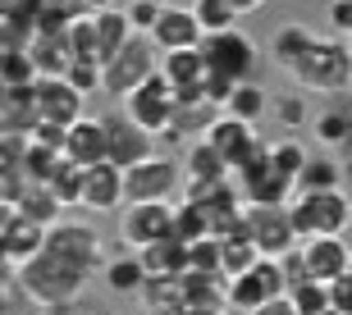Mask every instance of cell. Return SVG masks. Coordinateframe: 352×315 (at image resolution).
I'll use <instances>...</instances> for the list:
<instances>
[{
    "instance_id": "cell-40",
    "label": "cell",
    "mask_w": 352,
    "mask_h": 315,
    "mask_svg": "<svg viewBox=\"0 0 352 315\" xmlns=\"http://www.w3.org/2000/svg\"><path fill=\"white\" fill-rule=\"evenodd\" d=\"M188 10L197 14V23H201V32L206 37H215V32H229V27H238V14L224 5V0H188Z\"/></svg>"
},
{
    "instance_id": "cell-28",
    "label": "cell",
    "mask_w": 352,
    "mask_h": 315,
    "mask_svg": "<svg viewBox=\"0 0 352 315\" xmlns=\"http://www.w3.org/2000/svg\"><path fill=\"white\" fill-rule=\"evenodd\" d=\"M41 251H46V229H41V224H28V220H14V229L5 233V242H0V256H10L14 265L37 261Z\"/></svg>"
},
{
    "instance_id": "cell-8",
    "label": "cell",
    "mask_w": 352,
    "mask_h": 315,
    "mask_svg": "<svg viewBox=\"0 0 352 315\" xmlns=\"http://www.w3.org/2000/svg\"><path fill=\"white\" fill-rule=\"evenodd\" d=\"M124 115H129L138 128H146V132H151V137L160 142V137L174 128V115H179V96H174V87L156 73V78H146L142 87H138V92L124 101Z\"/></svg>"
},
{
    "instance_id": "cell-60",
    "label": "cell",
    "mask_w": 352,
    "mask_h": 315,
    "mask_svg": "<svg viewBox=\"0 0 352 315\" xmlns=\"http://www.w3.org/2000/svg\"><path fill=\"white\" fill-rule=\"evenodd\" d=\"M348 279H352V256H348Z\"/></svg>"
},
{
    "instance_id": "cell-11",
    "label": "cell",
    "mask_w": 352,
    "mask_h": 315,
    "mask_svg": "<svg viewBox=\"0 0 352 315\" xmlns=\"http://www.w3.org/2000/svg\"><path fill=\"white\" fill-rule=\"evenodd\" d=\"M248 237L256 242L261 256H274V261L302 247L288 206H248Z\"/></svg>"
},
{
    "instance_id": "cell-22",
    "label": "cell",
    "mask_w": 352,
    "mask_h": 315,
    "mask_svg": "<svg viewBox=\"0 0 352 315\" xmlns=\"http://www.w3.org/2000/svg\"><path fill=\"white\" fill-rule=\"evenodd\" d=\"M14 210H19V220L41 224V229L60 224V215H65V206L55 201V192L46 183H23L19 192H14Z\"/></svg>"
},
{
    "instance_id": "cell-53",
    "label": "cell",
    "mask_w": 352,
    "mask_h": 315,
    "mask_svg": "<svg viewBox=\"0 0 352 315\" xmlns=\"http://www.w3.org/2000/svg\"><path fill=\"white\" fill-rule=\"evenodd\" d=\"M14 220H19V210H14V201H0V242H5V233L14 229Z\"/></svg>"
},
{
    "instance_id": "cell-2",
    "label": "cell",
    "mask_w": 352,
    "mask_h": 315,
    "mask_svg": "<svg viewBox=\"0 0 352 315\" xmlns=\"http://www.w3.org/2000/svg\"><path fill=\"white\" fill-rule=\"evenodd\" d=\"M87 279L82 270H74V265L55 261V256H46L41 251L37 261L19 265V292H23L32 306H41V311H74V306L87 297Z\"/></svg>"
},
{
    "instance_id": "cell-35",
    "label": "cell",
    "mask_w": 352,
    "mask_h": 315,
    "mask_svg": "<svg viewBox=\"0 0 352 315\" xmlns=\"http://www.w3.org/2000/svg\"><path fill=\"white\" fill-rule=\"evenodd\" d=\"M220 270L224 279H238V275H248L252 265L261 261V251H256V242H252L248 233H238V237H220Z\"/></svg>"
},
{
    "instance_id": "cell-20",
    "label": "cell",
    "mask_w": 352,
    "mask_h": 315,
    "mask_svg": "<svg viewBox=\"0 0 352 315\" xmlns=\"http://www.w3.org/2000/svg\"><path fill=\"white\" fill-rule=\"evenodd\" d=\"M183 306L192 315H224L229 311V279L224 275H183Z\"/></svg>"
},
{
    "instance_id": "cell-32",
    "label": "cell",
    "mask_w": 352,
    "mask_h": 315,
    "mask_svg": "<svg viewBox=\"0 0 352 315\" xmlns=\"http://www.w3.org/2000/svg\"><path fill=\"white\" fill-rule=\"evenodd\" d=\"M311 137L316 146H348L352 142V110H343V105H329V110H320V115H311Z\"/></svg>"
},
{
    "instance_id": "cell-42",
    "label": "cell",
    "mask_w": 352,
    "mask_h": 315,
    "mask_svg": "<svg viewBox=\"0 0 352 315\" xmlns=\"http://www.w3.org/2000/svg\"><path fill=\"white\" fill-rule=\"evenodd\" d=\"M82 174H87V170H78L74 160H65V165L55 170V178H51V183H46V187H51V192H55V201H60V206H65V210L82 206Z\"/></svg>"
},
{
    "instance_id": "cell-52",
    "label": "cell",
    "mask_w": 352,
    "mask_h": 315,
    "mask_svg": "<svg viewBox=\"0 0 352 315\" xmlns=\"http://www.w3.org/2000/svg\"><path fill=\"white\" fill-rule=\"evenodd\" d=\"M19 288V265L10 256H0V292H14Z\"/></svg>"
},
{
    "instance_id": "cell-14",
    "label": "cell",
    "mask_w": 352,
    "mask_h": 315,
    "mask_svg": "<svg viewBox=\"0 0 352 315\" xmlns=\"http://www.w3.org/2000/svg\"><path fill=\"white\" fill-rule=\"evenodd\" d=\"M105 137H110V165H119V170H133V165H142V160L156 156V137L146 128H138L124 110L119 115H105Z\"/></svg>"
},
{
    "instance_id": "cell-51",
    "label": "cell",
    "mask_w": 352,
    "mask_h": 315,
    "mask_svg": "<svg viewBox=\"0 0 352 315\" xmlns=\"http://www.w3.org/2000/svg\"><path fill=\"white\" fill-rule=\"evenodd\" d=\"M252 315H298V306H293V297H270V302L256 306Z\"/></svg>"
},
{
    "instance_id": "cell-46",
    "label": "cell",
    "mask_w": 352,
    "mask_h": 315,
    "mask_svg": "<svg viewBox=\"0 0 352 315\" xmlns=\"http://www.w3.org/2000/svg\"><path fill=\"white\" fill-rule=\"evenodd\" d=\"M288 297H293V306H298V315L325 311V306H329V283H311V279H307V283H298V288L288 292Z\"/></svg>"
},
{
    "instance_id": "cell-48",
    "label": "cell",
    "mask_w": 352,
    "mask_h": 315,
    "mask_svg": "<svg viewBox=\"0 0 352 315\" xmlns=\"http://www.w3.org/2000/svg\"><path fill=\"white\" fill-rule=\"evenodd\" d=\"M325 23L348 41L352 37V0H329V5H325Z\"/></svg>"
},
{
    "instance_id": "cell-37",
    "label": "cell",
    "mask_w": 352,
    "mask_h": 315,
    "mask_svg": "<svg viewBox=\"0 0 352 315\" xmlns=\"http://www.w3.org/2000/svg\"><path fill=\"white\" fill-rule=\"evenodd\" d=\"M174 237H179L183 247H192V242L210 237V220H206V210L192 206V201H179V206H174Z\"/></svg>"
},
{
    "instance_id": "cell-19",
    "label": "cell",
    "mask_w": 352,
    "mask_h": 315,
    "mask_svg": "<svg viewBox=\"0 0 352 315\" xmlns=\"http://www.w3.org/2000/svg\"><path fill=\"white\" fill-rule=\"evenodd\" d=\"M124 206V170L119 165H91L82 174V210L91 215H110V210Z\"/></svg>"
},
{
    "instance_id": "cell-55",
    "label": "cell",
    "mask_w": 352,
    "mask_h": 315,
    "mask_svg": "<svg viewBox=\"0 0 352 315\" xmlns=\"http://www.w3.org/2000/svg\"><path fill=\"white\" fill-rule=\"evenodd\" d=\"M82 5H87L91 14H101V10H119V5H124V0H82Z\"/></svg>"
},
{
    "instance_id": "cell-34",
    "label": "cell",
    "mask_w": 352,
    "mask_h": 315,
    "mask_svg": "<svg viewBox=\"0 0 352 315\" xmlns=\"http://www.w3.org/2000/svg\"><path fill=\"white\" fill-rule=\"evenodd\" d=\"M270 119L284 132H298L311 124V110H307V92H274L270 96Z\"/></svg>"
},
{
    "instance_id": "cell-62",
    "label": "cell",
    "mask_w": 352,
    "mask_h": 315,
    "mask_svg": "<svg viewBox=\"0 0 352 315\" xmlns=\"http://www.w3.org/2000/svg\"><path fill=\"white\" fill-rule=\"evenodd\" d=\"M124 5H129V0H124Z\"/></svg>"
},
{
    "instance_id": "cell-18",
    "label": "cell",
    "mask_w": 352,
    "mask_h": 315,
    "mask_svg": "<svg viewBox=\"0 0 352 315\" xmlns=\"http://www.w3.org/2000/svg\"><path fill=\"white\" fill-rule=\"evenodd\" d=\"M65 160H74L78 170H91V165H105V160H110L105 119L87 115V119H78V124L65 132Z\"/></svg>"
},
{
    "instance_id": "cell-24",
    "label": "cell",
    "mask_w": 352,
    "mask_h": 315,
    "mask_svg": "<svg viewBox=\"0 0 352 315\" xmlns=\"http://www.w3.org/2000/svg\"><path fill=\"white\" fill-rule=\"evenodd\" d=\"M133 37H138V32H133L124 5H119V10H101V14H96V51H101V69L110 65V60H115Z\"/></svg>"
},
{
    "instance_id": "cell-21",
    "label": "cell",
    "mask_w": 352,
    "mask_h": 315,
    "mask_svg": "<svg viewBox=\"0 0 352 315\" xmlns=\"http://www.w3.org/2000/svg\"><path fill=\"white\" fill-rule=\"evenodd\" d=\"M37 124L41 115H37V92L32 87H0V132L28 137Z\"/></svg>"
},
{
    "instance_id": "cell-54",
    "label": "cell",
    "mask_w": 352,
    "mask_h": 315,
    "mask_svg": "<svg viewBox=\"0 0 352 315\" xmlns=\"http://www.w3.org/2000/svg\"><path fill=\"white\" fill-rule=\"evenodd\" d=\"M229 10L238 14V19H248V14H256V10H265V0H224Z\"/></svg>"
},
{
    "instance_id": "cell-36",
    "label": "cell",
    "mask_w": 352,
    "mask_h": 315,
    "mask_svg": "<svg viewBox=\"0 0 352 315\" xmlns=\"http://www.w3.org/2000/svg\"><path fill=\"white\" fill-rule=\"evenodd\" d=\"M265 151H270V170L279 174V178H288V183L298 187V174L307 170V160H311V151H307L302 142H293V137H284V142H270Z\"/></svg>"
},
{
    "instance_id": "cell-13",
    "label": "cell",
    "mask_w": 352,
    "mask_h": 315,
    "mask_svg": "<svg viewBox=\"0 0 352 315\" xmlns=\"http://www.w3.org/2000/svg\"><path fill=\"white\" fill-rule=\"evenodd\" d=\"M37 115L55 128H74L78 119H87V96L69 78H37Z\"/></svg>"
},
{
    "instance_id": "cell-41",
    "label": "cell",
    "mask_w": 352,
    "mask_h": 315,
    "mask_svg": "<svg viewBox=\"0 0 352 315\" xmlns=\"http://www.w3.org/2000/svg\"><path fill=\"white\" fill-rule=\"evenodd\" d=\"M69 55L74 60H91V65H101V51H96V14H82L69 23Z\"/></svg>"
},
{
    "instance_id": "cell-4",
    "label": "cell",
    "mask_w": 352,
    "mask_h": 315,
    "mask_svg": "<svg viewBox=\"0 0 352 315\" xmlns=\"http://www.w3.org/2000/svg\"><path fill=\"white\" fill-rule=\"evenodd\" d=\"M46 256H55V261L74 265V270H82V275H101L105 270V237L101 229L91 220H60L46 229Z\"/></svg>"
},
{
    "instance_id": "cell-27",
    "label": "cell",
    "mask_w": 352,
    "mask_h": 315,
    "mask_svg": "<svg viewBox=\"0 0 352 315\" xmlns=\"http://www.w3.org/2000/svg\"><path fill=\"white\" fill-rule=\"evenodd\" d=\"M101 279H105V288L110 292H129V297H138V292L146 288V265H142V256L138 251H129V256H110L105 261V270H101Z\"/></svg>"
},
{
    "instance_id": "cell-17",
    "label": "cell",
    "mask_w": 352,
    "mask_h": 315,
    "mask_svg": "<svg viewBox=\"0 0 352 315\" xmlns=\"http://www.w3.org/2000/svg\"><path fill=\"white\" fill-rule=\"evenodd\" d=\"M302 256V270L311 283H334V279L348 275V256L352 251L343 247V237H307L298 247Z\"/></svg>"
},
{
    "instance_id": "cell-16",
    "label": "cell",
    "mask_w": 352,
    "mask_h": 315,
    "mask_svg": "<svg viewBox=\"0 0 352 315\" xmlns=\"http://www.w3.org/2000/svg\"><path fill=\"white\" fill-rule=\"evenodd\" d=\"M160 78L174 87L179 101H206V60H201V46L197 51H170L160 55Z\"/></svg>"
},
{
    "instance_id": "cell-9",
    "label": "cell",
    "mask_w": 352,
    "mask_h": 315,
    "mask_svg": "<svg viewBox=\"0 0 352 315\" xmlns=\"http://www.w3.org/2000/svg\"><path fill=\"white\" fill-rule=\"evenodd\" d=\"M165 237H174V201H138V206H124L119 242L129 251L156 247Z\"/></svg>"
},
{
    "instance_id": "cell-59",
    "label": "cell",
    "mask_w": 352,
    "mask_h": 315,
    "mask_svg": "<svg viewBox=\"0 0 352 315\" xmlns=\"http://www.w3.org/2000/svg\"><path fill=\"white\" fill-rule=\"evenodd\" d=\"M311 315H339V311H334V306H325V311H311Z\"/></svg>"
},
{
    "instance_id": "cell-15",
    "label": "cell",
    "mask_w": 352,
    "mask_h": 315,
    "mask_svg": "<svg viewBox=\"0 0 352 315\" xmlns=\"http://www.w3.org/2000/svg\"><path fill=\"white\" fill-rule=\"evenodd\" d=\"M151 41H156L160 55L197 51V46L206 41V32H201V23H197V14L188 10V5H165L160 19H156V27H151Z\"/></svg>"
},
{
    "instance_id": "cell-49",
    "label": "cell",
    "mask_w": 352,
    "mask_h": 315,
    "mask_svg": "<svg viewBox=\"0 0 352 315\" xmlns=\"http://www.w3.org/2000/svg\"><path fill=\"white\" fill-rule=\"evenodd\" d=\"M65 132H69V128H55V124H46V119H41L37 128L28 132V142H37V146H55V151H65Z\"/></svg>"
},
{
    "instance_id": "cell-5",
    "label": "cell",
    "mask_w": 352,
    "mask_h": 315,
    "mask_svg": "<svg viewBox=\"0 0 352 315\" xmlns=\"http://www.w3.org/2000/svg\"><path fill=\"white\" fill-rule=\"evenodd\" d=\"M201 60H206V73L210 78H224V82H252L256 78V65H261V51L256 41L243 32V27H229V32H215V37L201 41Z\"/></svg>"
},
{
    "instance_id": "cell-50",
    "label": "cell",
    "mask_w": 352,
    "mask_h": 315,
    "mask_svg": "<svg viewBox=\"0 0 352 315\" xmlns=\"http://www.w3.org/2000/svg\"><path fill=\"white\" fill-rule=\"evenodd\" d=\"M329 306H334L339 315H352V279L348 275L329 283Z\"/></svg>"
},
{
    "instance_id": "cell-23",
    "label": "cell",
    "mask_w": 352,
    "mask_h": 315,
    "mask_svg": "<svg viewBox=\"0 0 352 315\" xmlns=\"http://www.w3.org/2000/svg\"><path fill=\"white\" fill-rule=\"evenodd\" d=\"M229 165L210 142H192L183 156V183H229Z\"/></svg>"
},
{
    "instance_id": "cell-61",
    "label": "cell",
    "mask_w": 352,
    "mask_h": 315,
    "mask_svg": "<svg viewBox=\"0 0 352 315\" xmlns=\"http://www.w3.org/2000/svg\"><path fill=\"white\" fill-rule=\"evenodd\" d=\"M0 19H5V0H0Z\"/></svg>"
},
{
    "instance_id": "cell-10",
    "label": "cell",
    "mask_w": 352,
    "mask_h": 315,
    "mask_svg": "<svg viewBox=\"0 0 352 315\" xmlns=\"http://www.w3.org/2000/svg\"><path fill=\"white\" fill-rule=\"evenodd\" d=\"M270 297H288V279H284V265L274 261V256H261V261L252 265L248 275L229 279V311H256L265 306Z\"/></svg>"
},
{
    "instance_id": "cell-39",
    "label": "cell",
    "mask_w": 352,
    "mask_h": 315,
    "mask_svg": "<svg viewBox=\"0 0 352 315\" xmlns=\"http://www.w3.org/2000/svg\"><path fill=\"white\" fill-rule=\"evenodd\" d=\"M60 165H65V151H55V146H37V142H28L23 183H51Z\"/></svg>"
},
{
    "instance_id": "cell-45",
    "label": "cell",
    "mask_w": 352,
    "mask_h": 315,
    "mask_svg": "<svg viewBox=\"0 0 352 315\" xmlns=\"http://www.w3.org/2000/svg\"><path fill=\"white\" fill-rule=\"evenodd\" d=\"M65 78L74 82V87H78L82 96H96V92L105 87V69H101V65H91V60H74Z\"/></svg>"
},
{
    "instance_id": "cell-31",
    "label": "cell",
    "mask_w": 352,
    "mask_h": 315,
    "mask_svg": "<svg viewBox=\"0 0 352 315\" xmlns=\"http://www.w3.org/2000/svg\"><path fill=\"white\" fill-rule=\"evenodd\" d=\"M224 115L243 119V124H256V119L270 115V92H265L261 82H238L234 92H229V101H224Z\"/></svg>"
},
{
    "instance_id": "cell-3",
    "label": "cell",
    "mask_w": 352,
    "mask_h": 315,
    "mask_svg": "<svg viewBox=\"0 0 352 315\" xmlns=\"http://www.w3.org/2000/svg\"><path fill=\"white\" fill-rule=\"evenodd\" d=\"M288 215H293V229L298 237H343L352 224V201L343 187L334 192H293L288 201Z\"/></svg>"
},
{
    "instance_id": "cell-1",
    "label": "cell",
    "mask_w": 352,
    "mask_h": 315,
    "mask_svg": "<svg viewBox=\"0 0 352 315\" xmlns=\"http://www.w3.org/2000/svg\"><path fill=\"white\" fill-rule=\"evenodd\" d=\"M298 92L311 96H343L352 87V41L343 37H316L307 51L284 69Z\"/></svg>"
},
{
    "instance_id": "cell-43",
    "label": "cell",
    "mask_w": 352,
    "mask_h": 315,
    "mask_svg": "<svg viewBox=\"0 0 352 315\" xmlns=\"http://www.w3.org/2000/svg\"><path fill=\"white\" fill-rule=\"evenodd\" d=\"M0 87H37V65L28 51L0 55Z\"/></svg>"
},
{
    "instance_id": "cell-26",
    "label": "cell",
    "mask_w": 352,
    "mask_h": 315,
    "mask_svg": "<svg viewBox=\"0 0 352 315\" xmlns=\"http://www.w3.org/2000/svg\"><path fill=\"white\" fill-rule=\"evenodd\" d=\"M316 37H320V32H316V27H307V23H279V27L270 32V46H265V55H270V65L288 69Z\"/></svg>"
},
{
    "instance_id": "cell-12",
    "label": "cell",
    "mask_w": 352,
    "mask_h": 315,
    "mask_svg": "<svg viewBox=\"0 0 352 315\" xmlns=\"http://www.w3.org/2000/svg\"><path fill=\"white\" fill-rule=\"evenodd\" d=\"M201 142L215 146V151L224 156V165H229L234 174L243 170L248 160H256V156L265 151V142L256 137V124H243V119H234V115H220V119L206 128V137H201Z\"/></svg>"
},
{
    "instance_id": "cell-57",
    "label": "cell",
    "mask_w": 352,
    "mask_h": 315,
    "mask_svg": "<svg viewBox=\"0 0 352 315\" xmlns=\"http://www.w3.org/2000/svg\"><path fill=\"white\" fill-rule=\"evenodd\" d=\"M65 5H78V0H41V10H65Z\"/></svg>"
},
{
    "instance_id": "cell-56",
    "label": "cell",
    "mask_w": 352,
    "mask_h": 315,
    "mask_svg": "<svg viewBox=\"0 0 352 315\" xmlns=\"http://www.w3.org/2000/svg\"><path fill=\"white\" fill-rule=\"evenodd\" d=\"M0 315H14V297L10 292H0Z\"/></svg>"
},
{
    "instance_id": "cell-38",
    "label": "cell",
    "mask_w": 352,
    "mask_h": 315,
    "mask_svg": "<svg viewBox=\"0 0 352 315\" xmlns=\"http://www.w3.org/2000/svg\"><path fill=\"white\" fill-rule=\"evenodd\" d=\"M23 160H28V137L0 132V183H10V187L23 183Z\"/></svg>"
},
{
    "instance_id": "cell-25",
    "label": "cell",
    "mask_w": 352,
    "mask_h": 315,
    "mask_svg": "<svg viewBox=\"0 0 352 315\" xmlns=\"http://www.w3.org/2000/svg\"><path fill=\"white\" fill-rule=\"evenodd\" d=\"M138 256L146 265V279H183L188 275V247H183L179 237H165L156 247H142Z\"/></svg>"
},
{
    "instance_id": "cell-33",
    "label": "cell",
    "mask_w": 352,
    "mask_h": 315,
    "mask_svg": "<svg viewBox=\"0 0 352 315\" xmlns=\"http://www.w3.org/2000/svg\"><path fill=\"white\" fill-rule=\"evenodd\" d=\"M138 302L146 306V315L188 311V306H183V279H146V288L138 292Z\"/></svg>"
},
{
    "instance_id": "cell-7",
    "label": "cell",
    "mask_w": 352,
    "mask_h": 315,
    "mask_svg": "<svg viewBox=\"0 0 352 315\" xmlns=\"http://www.w3.org/2000/svg\"><path fill=\"white\" fill-rule=\"evenodd\" d=\"M174 192H183V165L174 156H151L142 165L124 170V206L138 201H174Z\"/></svg>"
},
{
    "instance_id": "cell-44",
    "label": "cell",
    "mask_w": 352,
    "mask_h": 315,
    "mask_svg": "<svg viewBox=\"0 0 352 315\" xmlns=\"http://www.w3.org/2000/svg\"><path fill=\"white\" fill-rule=\"evenodd\" d=\"M220 237H201V242H192L188 247V270L192 275H224L220 270Z\"/></svg>"
},
{
    "instance_id": "cell-6",
    "label": "cell",
    "mask_w": 352,
    "mask_h": 315,
    "mask_svg": "<svg viewBox=\"0 0 352 315\" xmlns=\"http://www.w3.org/2000/svg\"><path fill=\"white\" fill-rule=\"evenodd\" d=\"M156 73H160V51H156V41L138 32V37H133L129 46H124V51H119L115 60L105 65V87H101V92L115 96V101L124 105L146 78H156Z\"/></svg>"
},
{
    "instance_id": "cell-47",
    "label": "cell",
    "mask_w": 352,
    "mask_h": 315,
    "mask_svg": "<svg viewBox=\"0 0 352 315\" xmlns=\"http://www.w3.org/2000/svg\"><path fill=\"white\" fill-rule=\"evenodd\" d=\"M160 10H165V0H129V5H124L133 32H142V37H151V27H156Z\"/></svg>"
},
{
    "instance_id": "cell-58",
    "label": "cell",
    "mask_w": 352,
    "mask_h": 315,
    "mask_svg": "<svg viewBox=\"0 0 352 315\" xmlns=\"http://www.w3.org/2000/svg\"><path fill=\"white\" fill-rule=\"evenodd\" d=\"M343 183H352V160H343Z\"/></svg>"
},
{
    "instance_id": "cell-30",
    "label": "cell",
    "mask_w": 352,
    "mask_h": 315,
    "mask_svg": "<svg viewBox=\"0 0 352 315\" xmlns=\"http://www.w3.org/2000/svg\"><path fill=\"white\" fill-rule=\"evenodd\" d=\"M334 187H343V160L329 151H316L307 170L298 174V192H334Z\"/></svg>"
},
{
    "instance_id": "cell-29",
    "label": "cell",
    "mask_w": 352,
    "mask_h": 315,
    "mask_svg": "<svg viewBox=\"0 0 352 315\" xmlns=\"http://www.w3.org/2000/svg\"><path fill=\"white\" fill-rule=\"evenodd\" d=\"M28 55H32V65H37V78H65L69 65H74L65 37H32L28 41Z\"/></svg>"
}]
</instances>
